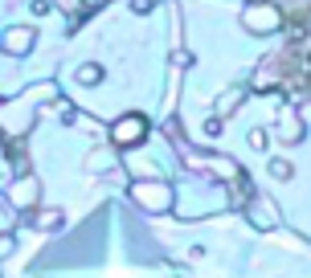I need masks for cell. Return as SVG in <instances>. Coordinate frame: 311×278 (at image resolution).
Wrapping results in <instances>:
<instances>
[{
	"mask_svg": "<svg viewBox=\"0 0 311 278\" xmlns=\"http://www.w3.org/2000/svg\"><path fill=\"white\" fill-rule=\"evenodd\" d=\"M139 131H143L139 123H135V119H127V127H119V139H135Z\"/></svg>",
	"mask_w": 311,
	"mask_h": 278,
	"instance_id": "cell-1",
	"label": "cell"
}]
</instances>
